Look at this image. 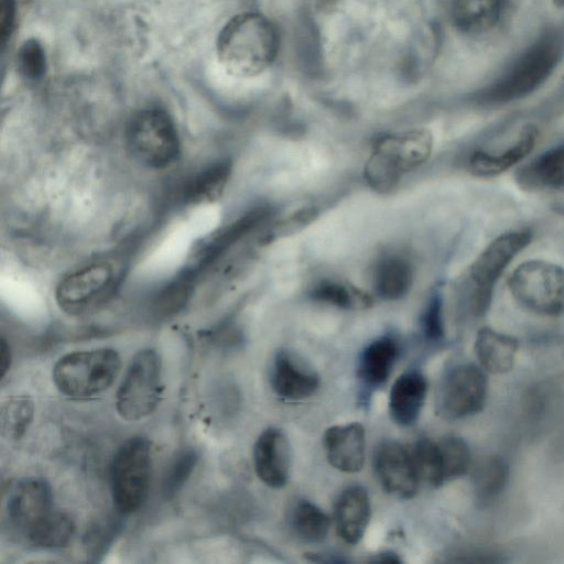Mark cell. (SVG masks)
<instances>
[{
	"instance_id": "6da1fadb",
	"label": "cell",
	"mask_w": 564,
	"mask_h": 564,
	"mask_svg": "<svg viewBox=\"0 0 564 564\" xmlns=\"http://www.w3.org/2000/svg\"><path fill=\"white\" fill-rule=\"evenodd\" d=\"M279 39L273 24L263 15L241 13L228 21L217 40V55L232 76L251 77L274 61Z\"/></svg>"
},
{
	"instance_id": "7a4b0ae2",
	"label": "cell",
	"mask_w": 564,
	"mask_h": 564,
	"mask_svg": "<svg viewBox=\"0 0 564 564\" xmlns=\"http://www.w3.org/2000/svg\"><path fill=\"white\" fill-rule=\"evenodd\" d=\"M426 129H412L377 140L365 165V177L379 192L395 187L403 174L424 163L432 152Z\"/></svg>"
},
{
	"instance_id": "3957f363",
	"label": "cell",
	"mask_w": 564,
	"mask_h": 564,
	"mask_svg": "<svg viewBox=\"0 0 564 564\" xmlns=\"http://www.w3.org/2000/svg\"><path fill=\"white\" fill-rule=\"evenodd\" d=\"M120 368L121 359L115 349L79 350L61 357L52 377L62 394L72 399H88L107 390Z\"/></svg>"
},
{
	"instance_id": "277c9868",
	"label": "cell",
	"mask_w": 564,
	"mask_h": 564,
	"mask_svg": "<svg viewBox=\"0 0 564 564\" xmlns=\"http://www.w3.org/2000/svg\"><path fill=\"white\" fill-rule=\"evenodd\" d=\"M152 470L151 443L133 436L117 449L110 465V490L116 509L132 513L144 503Z\"/></svg>"
},
{
	"instance_id": "5b68a950",
	"label": "cell",
	"mask_w": 564,
	"mask_h": 564,
	"mask_svg": "<svg viewBox=\"0 0 564 564\" xmlns=\"http://www.w3.org/2000/svg\"><path fill=\"white\" fill-rule=\"evenodd\" d=\"M126 140L131 154L152 169H164L180 155L181 144L175 124L158 107L144 108L130 119Z\"/></svg>"
},
{
	"instance_id": "8992f818",
	"label": "cell",
	"mask_w": 564,
	"mask_h": 564,
	"mask_svg": "<svg viewBox=\"0 0 564 564\" xmlns=\"http://www.w3.org/2000/svg\"><path fill=\"white\" fill-rule=\"evenodd\" d=\"M564 39L558 31L546 32L512 65L489 90V98L506 101L539 87L560 62Z\"/></svg>"
},
{
	"instance_id": "52a82bcc",
	"label": "cell",
	"mask_w": 564,
	"mask_h": 564,
	"mask_svg": "<svg viewBox=\"0 0 564 564\" xmlns=\"http://www.w3.org/2000/svg\"><path fill=\"white\" fill-rule=\"evenodd\" d=\"M509 290L525 310L543 316L564 315V269L544 260H529L511 273Z\"/></svg>"
},
{
	"instance_id": "ba28073f",
	"label": "cell",
	"mask_w": 564,
	"mask_h": 564,
	"mask_svg": "<svg viewBox=\"0 0 564 564\" xmlns=\"http://www.w3.org/2000/svg\"><path fill=\"white\" fill-rule=\"evenodd\" d=\"M162 362L154 349L138 351L126 371L116 394L119 415L129 422L150 415L162 395Z\"/></svg>"
},
{
	"instance_id": "9c48e42d",
	"label": "cell",
	"mask_w": 564,
	"mask_h": 564,
	"mask_svg": "<svg viewBox=\"0 0 564 564\" xmlns=\"http://www.w3.org/2000/svg\"><path fill=\"white\" fill-rule=\"evenodd\" d=\"M488 379L485 369L463 362L443 376L436 393V412L447 421L462 420L480 412L486 403Z\"/></svg>"
},
{
	"instance_id": "30bf717a",
	"label": "cell",
	"mask_w": 564,
	"mask_h": 564,
	"mask_svg": "<svg viewBox=\"0 0 564 564\" xmlns=\"http://www.w3.org/2000/svg\"><path fill=\"white\" fill-rule=\"evenodd\" d=\"M531 241L529 231H509L491 241L473 262L469 276L473 286L471 311L482 315L490 306L496 282L511 262Z\"/></svg>"
},
{
	"instance_id": "8fae6325",
	"label": "cell",
	"mask_w": 564,
	"mask_h": 564,
	"mask_svg": "<svg viewBox=\"0 0 564 564\" xmlns=\"http://www.w3.org/2000/svg\"><path fill=\"white\" fill-rule=\"evenodd\" d=\"M113 268L106 262H95L65 275L55 289V300L61 310L70 315H83L100 304L113 285Z\"/></svg>"
},
{
	"instance_id": "7c38bea8",
	"label": "cell",
	"mask_w": 564,
	"mask_h": 564,
	"mask_svg": "<svg viewBox=\"0 0 564 564\" xmlns=\"http://www.w3.org/2000/svg\"><path fill=\"white\" fill-rule=\"evenodd\" d=\"M52 510V489L41 477L18 480L9 488L3 503L8 528L21 538Z\"/></svg>"
},
{
	"instance_id": "4fadbf2b",
	"label": "cell",
	"mask_w": 564,
	"mask_h": 564,
	"mask_svg": "<svg viewBox=\"0 0 564 564\" xmlns=\"http://www.w3.org/2000/svg\"><path fill=\"white\" fill-rule=\"evenodd\" d=\"M373 468L384 490L402 499L412 498L419 476L411 452L395 441L382 442L373 456Z\"/></svg>"
},
{
	"instance_id": "5bb4252c",
	"label": "cell",
	"mask_w": 564,
	"mask_h": 564,
	"mask_svg": "<svg viewBox=\"0 0 564 564\" xmlns=\"http://www.w3.org/2000/svg\"><path fill=\"white\" fill-rule=\"evenodd\" d=\"M253 466L259 479L271 488L288 484L292 451L286 435L276 427L264 430L253 447Z\"/></svg>"
},
{
	"instance_id": "9a60e30c",
	"label": "cell",
	"mask_w": 564,
	"mask_h": 564,
	"mask_svg": "<svg viewBox=\"0 0 564 564\" xmlns=\"http://www.w3.org/2000/svg\"><path fill=\"white\" fill-rule=\"evenodd\" d=\"M274 393L284 400H302L315 393L319 386L317 373L289 350H279L270 368Z\"/></svg>"
},
{
	"instance_id": "2e32d148",
	"label": "cell",
	"mask_w": 564,
	"mask_h": 564,
	"mask_svg": "<svg viewBox=\"0 0 564 564\" xmlns=\"http://www.w3.org/2000/svg\"><path fill=\"white\" fill-rule=\"evenodd\" d=\"M324 448L328 463L344 473L359 471L365 462V429L357 422L334 425L324 434Z\"/></svg>"
},
{
	"instance_id": "e0dca14e",
	"label": "cell",
	"mask_w": 564,
	"mask_h": 564,
	"mask_svg": "<svg viewBox=\"0 0 564 564\" xmlns=\"http://www.w3.org/2000/svg\"><path fill=\"white\" fill-rule=\"evenodd\" d=\"M335 522L339 536L357 544L364 536L371 514L367 490L359 485L345 488L335 502Z\"/></svg>"
},
{
	"instance_id": "ac0fdd59",
	"label": "cell",
	"mask_w": 564,
	"mask_h": 564,
	"mask_svg": "<svg viewBox=\"0 0 564 564\" xmlns=\"http://www.w3.org/2000/svg\"><path fill=\"white\" fill-rule=\"evenodd\" d=\"M399 354V343L391 336L375 339L364 348L358 359L357 377L366 393L386 383Z\"/></svg>"
},
{
	"instance_id": "d6986e66",
	"label": "cell",
	"mask_w": 564,
	"mask_h": 564,
	"mask_svg": "<svg viewBox=\"0 0 564 564\" xmlns=\"http://www.w3.org/2000/svg\"><path fill=\"white\" fill-rule=\"evenodd\" d=\"M427 382L423 373L410 370L392 384L389 394V411L392 420L401 426L414 424L423 409Z\"/></svg>"
},
{
	"instance_id": "ffe728a7",
	"label": "cell",
	"mask_w": 564,
	"mask_h": 564,
	"mask_svg": "<svg viewBox=\"0 0 564 564\" xmlns=\"http://www.w3.org/2000/svg\"><path fill=\"white\" fill-rule=\"evenodd\" d=\"M538 130L533 126L525 127L519 139L503 152L492 154L485 151L474 152L468 161L469 170L480 177L496 176L522 161L534 148Z\"/></svg>"
},
{
	"instance_id": "44dd1931",
	"label": "cell",
	"mask_w": 564,
	"mask_h": 564,
	"mask_svg": "<svg viewBox=\"0 0 564 564\" xmlns=\"http://www.w3.org/2000/svg\"><path fill=\"white\" fill-rule=\"evenodd\" d=\"M519 350L517 338L499 333L490 327L478 330L475 340V354L480 367L495 375L510 371Z\"/></svg>"
},
{
	"instance_id": "7402d4cb",
	"label": "cell",
	"mask_w": 564,
	"mask_h": 564,
	"mask_svg": "<svg viewBox=\"0 0 564 564\" xmlns=\"http://www.w3.org/2000/svg\"><path fill=\"white\" fill-rule=\"evenodd\" d=\"M501 13L500 0H453L454 24L464 33H482L496 25Z\"/></svg>"
},
{
	"instance_id": "603a6c76",
	"label": "cell",
	"mask_w": 564,
	"mask_h": 564,
	"mask_svg": "<svg viewBox=\"0 0 564 564\" xmlns=\"http://www.w3.org/2000/svg\"><path fill=\"white\" fill-rule=\"evenodd\" d=\"M519 180L530 188L564 191V145L540 155L520 172Z\"/></svg>"
},
{
	"instance_id": "cb8c5ba5",
	"label": "cell",
	"mask_w": 564,
	"mask_h": 564,
	"mask_svg": "<svg viewBox=\"0 0 564 564\" xmlns=\"http://www.w3.org/2000/svg\"><path fill=\"white\" fill-rule=\"evenodd\" d=\"M75 533V522L63 511L52 510L22 538L40 549H59L69 543Z\"/></svg>"
},
{
	"instance_id": "d4e9b609",
	"label": "cell",
	"mask_w": 564,
	"mask_h": 564,
	"mask_svg": "<svg viewBox=\"0 0 564 564\" xmlns=\"http://www.w3.org/2000/svg\"><path fill=\"white\" fill-rule=\"evenodd\" d=\"M230 173L229 161H219L209 165L188 183L184 193L185 200L193 205H200L218 199L225 191Z\"/></svg>"
},
{
	"instance_id": "484cf974",
	"label": "cell",
	"mask_w": 564,
	"mask_h": 564,
	"mask_svg": "<svg viewBox=\"0 0 564 564\" xmlns=\"http://www.w3.org/2000/svg\"><path fill=\"white\" fill-rule=\"evenodd\" d=\"M290 522L295 535L310 543H318L325 540L330 525L328 516L307 500L295 503Z\"/></svg>"
},
{
	"instance_id": "4316f807",
	"label": "cell",
	"mask_w": 564,
	"mask_h": 564,
	"mask_svg": "<svg viewBox=\"0 0 564 564\" xmlns=\"http://www.w3.org/2000/svg\"><path fill=\"white\" fill-rule=\"evenodd\" d=\"M509 478V466L500 456L486 457L474 471V488L477 500L492 501L503 491Z\"/></svg>"
},
{
	"instance_id": "83f0119b",
	"label": "cell",
	"mask_w": 564,
	"mask_h": 564,
	"mask_svg": "<svg viewBox=\"0 0 564 564\" xmlns=\"http://www.w3.org/2000/svg\"><path fill=\"white\" fill-rule=\"evenodd\" d=\"M410 452L420 481L433 488L447 482L437 441L420 438Z\"/></svg>"
},
{
	"instance_id": "f1b7e54d",
	"label": "cell",
	"mask_w": 564,
	"mask_h": 564,
	"mask_svg": "<svg viewBox=\"0 0 564 564\" xmlns=\"http://www.w3.org/2000/svg\"><path fill=\"white\" fill-rule=\"evenodd\" d=\"M411 280L410 265L400 258L384 259L376 270L377 292L388 300L403 296L411 285Z\"/></svg>"
},
{
	"instance_id": "f546056e",
	"label": "cell",
	"mask_w": 564,
	"mask_h": 564,
	"mask_svg": "<svg viewBox=\"0 0 564 564\" xmlns=\"http://www.w3.org/2000/svg\"><path fill=\"white\" fill-rule=\"evenodd\" d=\"M34 416V403L26 395L11 397L1 405V433L10 441H19Z\"/></svg>"
},
{
	"instance_id": "4dcf8cb0",
	"label": "cell",
	"mask_w": 564,
	"mask_h": 564,
	"mask_svg": "<svg viewBox=\"0 0 564 564\" xmlns=\"http://www.w3.org/2000/svg\"><path fill=\"white\" fill-rule=\"evenodd\" d=\"M446 481H452L465 475L471 464L470 449L467 443L458 436H444L437 441Z\"/></svg>"
},
{
	"instance_id": "1f68e13d",
	"label": "cell",
	"mask_w": 564,
	"mask_h": 564,
	"mask_svg": "<svg viewBox=\"0 0 564 564\" xmlns=\"http://www.w3.org/2000/svg\"><path fill=\"white\" fill-rule=\"evenodd\" d=\"M313 296L324 303L344 308H365L371 299L362 291L337 282L324 281L313 291Z\"/></svg>"
},
{
	"instance_id": "d6a6232c",
	"label": "cell",
	"mask_w": 564,
	"mask_h": 564,
	"mask_svg": "<svg viewBox=\"0 0 564 564\" xmlns=\"http://www.w3.org/2000/svg\"><path fill=\"white\" fill-rule=\"evenodd\" d=\"M198 462L194 448H186L176 454L169 465L162 482V494L165 499H172L186 484Z\"/></svg>"
},
{
	"instance_id": "836d02e7",
	"label": "cell",
	"mask_w": 564,
	"mask_h": 564,
	"mask_svg": "<svg viewBox=\"0 0 564 564\" xmlns=\"http://www.w3.org/2000/svg\"><path fill=\"white\" fill-rule=\"evenodd\" d=\"M46 58L42 44L36 39L26 40L18 52V69L28 80H37L44 73Z\"/></svg>"
},
{
	"instance_id": "e575fe53",
	"label": "cell",
	"mask_w": 564,
	"mask_h": 564,
	"mask_svg": "<svg viewBox=\"0 0 564 564\" xmlns=\"http://www.w3.org/2000/svg\"><path fill=\"white\" fill-rule=\"evenodd\" d=\"M120 524L116 519H109L106 523L97 524L86 536L88 554L98 556L102 554L116 536Z\"/></svg>"
},
{
	"instance_id": "d590c367",
	"label": "cell",
	"mask_w": 564,
	"mask_h": 564,
	"mask_svg": "<svg viewBox=\"0 0 564 564\" xmlns=\"http://www.w3.org/2000/svg\"><path fill=\"white\" fill-rule=\"evenodd\" d=\"M317 216L314 208L302 209L281 223L274 225L263 237L264 242H270L282 236L292 234L305 227Z\"/></svg>"
},
{
	"instance_id": "8d00e7d4",
	"label": "cell",
	"mask_w": 564,
	"mask_h": 564,
	"mask_svg": "<svg viewBox=\"0 0 564 564\" xmlns=\"http://www.w3.org/2000/svg\"><path fill=\"white\" fill-rule=\"evenodd\" d=\"M422 329L424 337L431 343H437L444 337L442 301L438 296L429 303L422 317Z\"/></svg>"
},
{
	"instance_id": "74e56055",
	"label": "cell",
	"mask_w": 564,
	"mask_h": 564,
	"mask_svg": "<svg viewBox=\"0 0 564 564\" xmlns=\"http://www.w3.org/2000/svg\"><path fill=\"white\" fill-rule=\"evenodd\" d=\"M15 17V0H0V37L4 44L10 36Z\"/></svg>"
},
{
	"instance_id": "f35d334b",
	"label": "cell",
	"mask_w": 564,
	"mask_h": 564,
	"mask_svg": "<svg viewBox=\"0 0 564 564\" xmlns=\"http://www.w3.org/2000/svg\"><path fill=\"white\" fill-rule=\"evenodd\" d=\"M11 365V351L9 344L4 338L1 339V347H0V370H1V378H4L8 370L10 369Z\"/></svg>"
},
{
	"instance_id": "ab89813d",
	"label": "cell",
	"mask_w": 564,
	"mask_h": 564,
	"mask_svg": "<svg viewBox=\"0 0 564 564\" xmlns=\"http://www.w3.org/2000/svg\"><path fill=\"white\" fill-rule=\"evenodd\" d=\"M372 562H379V563H400L401 558L393 552H383L376 557H373Z\"/></svg>"
}]
</instances>
